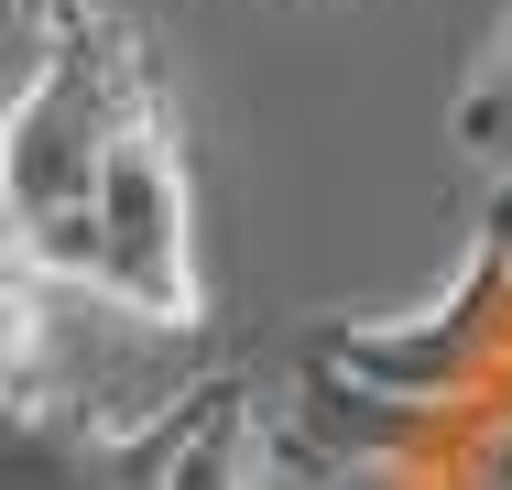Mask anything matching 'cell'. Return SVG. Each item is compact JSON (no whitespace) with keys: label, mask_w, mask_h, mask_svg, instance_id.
<instances>
[{"label":"cell","mask_w":512,"mask_h":490,"mask_svg":"<svg viewBox=\"0 0 512 490\" xmlns=\"http://www.w3.org/2000/svg\"><path fill=\"white\" fill-rule=\"evenodd\" d=\"M153 77V44L99 11V0H55V44L0 109V240L44 273L55 294H88V196H99L109 120Z\"/></svg>","instance_id":"1"},{"label":"cell","mask_w":512,"mask_h":490,"mask_svg":"<svg viewBox=\"0 0 512 490\" xmlns=\"http://www.w3.org/2000/svg\"><path fill=\"white\" fill-rule=\"evenodd\" d=\"M88 294L142 327H207V262H197V175L175 142L164 66L109 120L99 196H88Z\"/></svg>","instance_id":"2"},{"label":"cell","mask_w":512,"mask_h":490,"mask_svg":"<svg viewBox=\"0 0 512 490\" xmlns=\"http://www.w3.org/2000/svg\"><path fill=\"white\" fill-rule=\"evenodd\" d=\"M197 425V392H175L153 425L66 414L55 392H0V490H164Z\"/></svg>","instance_id":"3"},{"label":"cell","mask_w":512,"mask_h":490,"mask_svg":"<svg viewBox=\"0 0 512 490\" xmlns=\"http://www.w3.org/2000/svg\"><path fill=\"white\" fill-rule=\"evenodd\" d=\"M262 458H273V436H262V371H207L197 425H186L164 490H262Z\"/></svg>","instance_id":"4"},{"label":"cell","mask_w":512,"mask_h":490,"mask_svg":"<svg viewBox=\"0 0 512 490\" xmlns=\"http://www.w3.org/2000/svg\"><path fill=\"white\" fill-rule=\"evenodd\" d=\"M55 284L0 240V392H55Z\"/></svg>","instance_id":"5"},{"label":"cell","mask_w":512,"mask_h":490,"mask_svg":"<svg viewBox=\"0 0 512 490\" xmlns=\"http://www.w3.org/2000/svg\"><path fill=\"white\" fill-rule=\"evenodd\" d=\"M502 33H512V11H502Z\"/></svg>","instance_id":"6"}]
</instances>
